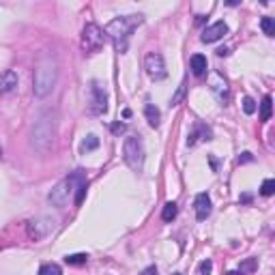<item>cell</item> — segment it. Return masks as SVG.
I'll return each instance as SVG.
<instances>
[{
  "label": "cell",
  "mask_w": 275,
  "mask_h": 275,
  "mask_svg": "<svg viewBox=\"0 0 275 275\" xmlns=\"http://www.w3.org/2000/svg\"><path fill=\"white\" fill-rule=\"evenodd\" d=\"M144 22L142 16H125V17H116L106 26V37L114 43V49L118 54H125L127 52V46H129V34H131L140 24Z\"/></svg>",
  "instance_id": "6da1fadb"
},
{
  "label": "cell",
  "mask_w": 275,
  "mask_h": 275,
  "mask_svg": "<svg viewBox=\"0 0 275 275\" xmlns=\"http://www.w3.org/2000/svg\"><path fill=\"white\" fill-rule=\"evenodd\" d=\"M58 80V63L54 56H46L39 61L37 69H34V95L37 97H46V95L52 93L54 84Z\"/></svg>",
  "instance_id": "7a4b0ae2"
},
{
  "label": "cell",
  "mask_w": 275,
  "mask_h": 275,
  "mask_svg": "<svg viewBox=\"0 0 275 275\" xmlns=\"http://www.w3.org/2000/svg\"><path fill=\"white\" fill-rule=\"evenodd\" d=\"M54 133H56V121H54V112L46 110V112L39 114V118L34 121L32 127V146L39 153L49 151L54 142Z\"/></svg>",
  "instance_id": "3957f363"
},
{
  "label": "cell",
  "mask_w": 275,
  "mask_h": 275,
  "mask_svg": "<svg viewBox=\"0 0 275 275\" xmlns=\"http://www.w3.org/2000/svg\"><path fill=\"white\" fill-rule=\"evenodd\" d=\"M123 157L125 163L133 170V172H142L144 168V144L140 136H127L123 144Z\"/></svg>",
  "instance_id": "277c9868"
},
{
  "label": "cell",
  "mask_w": 275,
  "mask_h": 275,
  "mask_svg": "<svg viewBox=\"0 0 275 275\" xmlns=\"http://www.w3.org/2000/svg\"><path fill=\"white\" fill-rule=\"evenodd\" d=\"M84 181V177L80 172L71 174V177L63 178L61 183L56 185V187L49 192V202L54 204V207H65V204L69 202V196H71L73 189H78V185Z\"/></svg>",
  "instance_id": "5b68a950"
},
{
  "label": "cell",
  "mask_w": 275,
  "mask_h": 275,
  "mask_svg": "<svg viewBox=\"0 0 275 275\" xmlns=\"http://www.w3.org/2000/svg\"><path fill=\"white\" fill-rule=\"evenodd\" d=\"M106 32L97 26V24H86L82 31V39H80V48L86 54H97L106 43Z\"/></svg>",
  "instance_id": "8992f818"
},
{
  "label": "cell",
  "mask_w": 275,
  "mask_h": 275,
  "mask_svg": "<svg viewBox=\"0 0 275 275\" xmlns=\"http://www.w3.org/2000/svg\"><path fill=\"white\" fill-rule=\"evenodd\" d=\"M88 112L93 116H101L108 112V95L97 82L91 84V101H88Z\"/></svg>",
  "instance_id": "52a82bcc"
},
{
  "label": "cell",
  "mask_w": 275,
  "mask_h": 275,
  "mask_svg": "<svg viewBox=\"0 0 275 275\" xmlns=\"http://www.w3.org/2000/svg\"><path fill=\"white\" fill-rule=\"evenodd\" d=\"M144 69H146V73L153 80H163L168 76L166 63H163V56L159 52H148L146 56H144Z\"/></svg>",
  "instance_id": "ba28073f"
},
{
  "label": "cell",
  "mask_w": 275,
  "mask_h": 275,
  "mask_svg": "<svg viewBox=\"0 0 275 275\" xmlns=\"http://www.w3.org/2000/svg\"><path fill=\"white\" fill-rule=\"evenodd\" d=\"M54 230V222L48 217H41V219H32L31 224H28V232H31V237L34 239H43L46 234H49Z\"/></svg>",
  "instance_id": "9c48e42d"
},
{
  "label": "cell",
  "mask_w": 275,
  "mask_h": 275,
  "mask_svg": "<svg viewBox=\"0 0 275 275\" xmlns=\"http://www.w3.org/2000/svg\"><path fill=\"white\" fill-rule=\"evenodd\" d=\"M224 34H228L226 22H215L213 26L204 28V32H202V37L200 39H202V43H215V41H219Z\"/></svg>",
  "instance_id": "30bf717a"
},
{
  "label": "cell",
  "mask_w": 275,
  "mask_h": 275,
  "mask_svg": "<svg viewBox=\"0 0 275 275\" xmlns=\"http://www.w3.org/2000/svg\"><path fill=\"white\" fill-rule=\"evenodd\" d=\"M211 88H213V93L217 95L219 101L226 106V101H228V82L219 76V73H211Z\"/></svg>",
  "instance_id": "8fae6325"
},
{
  "label": "cell",
  "mask_w": 275,
  "mask_h": 275,
  "mask_svg": "<svg viewBox=\"0 0 275 275\" xmlns=\"http://www.w3.org/2000/svg\"><path fill=\"white\" fill-rule=\"evenodd\" d=\"M196 217L200 219V222H204V219L211 215V211H213V204H211V198L207 196V194H198L196 196Z\"/></svg>",
  "instance_id": "7c38bea8"
},
{
  "label": "cell",
  "mask_w": 275,
  "mask_h": 275,
  "mask_svg": "<svg viewBox=\"0 0 275 275\" xmlns=\"http://www.w3.org/2000/svg\"><path fill=\"white\" fill-rule=\"evenodd\" d=\"M17 88V73L13 69H7L0 73V93H13Z\"/></svg>",
  "instance_id": "4fadbf2b"
},
{
  "label": "cell",
  "mask_w": 275,
  "mask_h": 275,
  "mask_svg": "<svg viewBox=\"0 0 275 275\" xmlns=\"http://www.w3.org/2000/svg\"><path fill=\"white\" fill-rule=\"evenodd\" d=\"M189 65H192L194 76H204V71H207V67H209L207 56H202V54H194L192 61H189Z\"/></svg>",
  "instance_id": "5bb4252c"
},
{
  "label": "cell",
  "mask_w": 275,
  "mask_h": 275,
  "mask_svg": "<svg viewBox=\"0 0 275 275\" xmlns=\"http://www.w3.org/2000/svg\"><path fill=\"white\" fill-rule=\"evenodd\" d=\"M209 136H211V131H209V129L204 127V125H196V129H194V133L187 138V144H189V146H194V144H196L198 140H211Z\"/></svg>",
  "instance_id": "9a60e30c"
},
{
  "label": "cell",
  "mask_w": 275,
  "mask_h": 275,
  "mask_svg": "<svg viewBox=\"0 0 275 275\" xmlns=\"http://www.w3.org/2000/svg\"><path fill=\"white\" fill-rule=\"evenodd\" d=\"M144 114H146V121L151 127H159V118H162V114H159V110L153 106V103H148L146 108H144Z\"/></svg>",
  "instance_id": "2e32d148"
},
{
  "label": "cell",
  "mask_w": 275,
  "mask_h": 275,
  "mask_svg": "<svg viewBox=\"0 0 275 275\" xmlns=\"http://www.w3.org/2000/svg\"><path fill=\"white\" fill-rule=\"evenodd\" d=\"M271 103H273V99L269 97V95L262 99V103H260V121L262 123H267L269 118H271V110H273Z\"/></svg>",
  "instance_id": "e0dca14e"
},
{
  "label": "cell",
  "mask_w": 275,
  "mask_h": 275,
  "mask_svg": "<svg viewBox=\"0 0 275 275\" xmlns=\"http://www.w3.org/2000/svg\"><path fill=\"white\" fill-rule=\"evenodd\" d=\"M39 275H63V269L56 262H46L39 269Z\"/></svg>",
  "instance_id": "ac0fdd59"
},
{
  "label": "cell",
  "mask_w": 275,
  "mask_h": 275,
  "mask_svg": "<svg viewBox=\"0 0 275 275\" xmlns=\"http://www.w3.org/2000/svg\"><path fill=\"white\" fill-rule=\"evenodd\" d=\"M177 213H178V207L174 202H168L166 207H163V211H162V217H163V222H172L174 217H177Z\"/></svg>",
  "instance_id": "d6986e66"
},
{
  "label": "cell",
  "mask_w": 275,
  "mask_h": 275,
  "mask_svg": "<svg viewBox=\"0 0 275 275\" xmlns=\"http://www.w3.org/2000/svg\"><path fill=\"white\" fill-rule=\"evenodd\" d=\"M260 28H262V32L267 34V37H273V34H275V22H273V17H262V19H260Z\"/></svg>",
  "instance_id": "ffe728a7"
},
{
  "label": "cell",
  "mask_w": 275,
  "mask_h": 275,
  "mask_svg": "<svg viewBox=\"0 0 275 275\" xmlns=\"http://www.w3.org/2000/svg\"><path fill=\"white\" fill-rule=\"evenodd\" d=\"M97 146H99V138H97V136H88V138L82 142L80 151H82V153H88V151H95Z\"/></svg>",
  "instance_id": "44dd1931"
},
{
  "label": "cell",
  "mask_w": 275,
  "mask_h": 275,
  "mask_svg": "<svg viewBox=\"0 0 275 275\" xmlns=\"http://www.w3.org/2000/svg\"><path fill=\"white\" fill-rule=\"evenodd\" d=\"M88 256L86 254H69L67 258H65V262L67 264H86Z\"/></svg>",
  "instance_id": "7402d4cb"
},
{
  "label": "cell",
  "mask_w": 275,
  "mask_h": 275,
  "mask_svg": "<svg viewBox=\"0 0 275 275\" xmlns=\"http://www.w3.org/2000/svg\"><path fill=\"white\" fill-rule=\"evenodd\" d=\"M273 192H275V181L273 178H267V181L262 183V187H260V194H262V196H273Z\"/></svg>",
  "instance_id": "603a6c76"
},
{
  "label": "cell",
  "mask_w": 275,
  "mask_h": 275,
  "mask_svg": "<svg viewBox=\"0 0 275 275\" xmlns=\"http://www.w3.org/2000/svg\"><path fill=\"white\" fill-rule=\"evenodd\" d=\"M86 189H88V183H86V181H82V183L78 185V194H76V204H78V207L84 202V196H86Z\"/></svg>",
  "instance_id": "cb8c5ba5"
},
{
  "label": "cell",
  "mask_w": 275,
  "mask_h": 275,
  "mask_svg": "<svg viewBox=\"0 0 275 275\" xmlns=\"http://www.w3.org/2000/svg\"><path fill=\"white\" fill-rule=\"evenodd\" d=\"M243 112L245 114H254V112H256V101H254L252 97H245L243 99Z\"/></svg>",
  "instance_id": "d4e9b609"
},
{
  "label": "cell",
  "mask_w": 275,
  "mask_h": 275,
  "mask_svg": "<svg viewBox=\"0 0 275 275\" xmlns=\"http://www.w3.org/2000/svg\"><path fill=\"white\" fill-rule=\"evenodd\" d=\"M256 269V258H249V260H245V262L241 264V275H245V273H249V271H254Z\"/></svg>",
  "instance_id": "484cf974"
},
{
  "label": "cell",
  "mask_w": 275,
  "mask_h": 275,
  "mask_svg": "<svg viewBox=\"0 0 275 275\" xmlns=\"http://www.w3.org/2000/svg\"><path fill=\"white\" fill-rule=\"evenodd\" d=\"M211 269H213L211 260H202V262H200V267H198V275H209V273H211Z\"/></svg>",
  "instance_id": "4316f807"
},
{
  "label": "cell",
  "mask_w": 275,
  "mask_h": 275,
  "mask_svg": "<svg viewBox=\"0 0 275 275\" xmlns=\"http://www.w3.org/2000/svg\"><path fill=\"white\" fill-rule=\"evenodd\" d=\"M110 129H112V133H114V136H121V133L127 131V125H125V123H114Z\"/></svg>",
  "instance_id": "83f0119b"
},
{
  "label": "cell",
  "mask_w": 275,
  "mask_h": 275,
  "mask_svg": "<svg viewBox=\"0 0 275 275\" xmlns=\"http://www.w3.org/2000/svg\"><path fill=\"white\" fill-rule=\"evenodd\" d=\"M183 93H185V84H181V86H178V93H177V95H174V97H172V101H170V106H177V103L181 101Z\"/></svg>",
  "instance_id": "f1b7e54d"
},
{
  "label": "cell",
  "mask_w": 275,
  "mask_h": 275,
  "mask_svg": "<svg viewBox=\"0 0 275 275\" xmlns=\"http://www.w3.org/2000/svg\"><path fill=\"white\" fill-rule=\"evenodd\" d=\"M252 159H254V157H252V153H243V155H241V157H239V163H245V162H252Z\"/></svg>",
  "instance_id": "f546056e"
},
{
  "label": "cell",
  "mask_w": 275,
  "mask_h": 275,
  "mask_svg": "<svg viewBox=\"0 0 275 275\" xmlns=\"http://www.w3.org/2000/svg\"><path fill=\"white\" fill-rule=\"evenodd\" d=\"M140 275H157V269H155V267H146Z\"/></svg>",
  "instance_id": "4dcf8cb0"
},
{
  "label": "cell",
  "mask_w": 275,
  "mask_h": 275,
  "mask_svg": "<svg viewBox=\"0 0 275 275\" xmlns=\"http://www.w3.org/2000/svg\"><path fill=\"white\" fill-rule=\"evenodd\" d=\"M226 54H228L226 48H219V49H217V56H226Z\"/></svg>",
  "instance_id": "1f68e13d"
},
{
  "label": "cell",
  "mask_w": 275,
  "mask_h": 275,
  "mask_svg": "<svg viewBox=\"0 0 275 275\" xmlns=\"http://www.w3.org/2000/svg\"><path fill=\"white\" fill-rule=\"evenodd\" d=\"M249 200H252V196H249V194H245V196L241 198V202H249Z\"/></svg>",
  "instance_id": "d6a6232c"
},
{
  "label": "cell",
  "mask_w": 275,
  "mask_h": 275,
  "mask_svg": "<svg viewBox=\"0 0 275 275\" xmlns=\"http://www.w3.org/2000/svg\"><path fill=\"white\" fill-rule=\"evenodd\" d=\"M226 275H241L239 271H230V273H226Z\"/></svg>",
  "instance_id": "836d02e7"
},
{
  "label": "cell",
  "mask_w": 275,
  "mask_h": 275,
  "mask_svg": "<svg viewBox=\"0 0 275 275\" xmlns=\"http://www.w3.org/2000/svg\"><path fill=\"white\" fill-rule=\"evenodd\" d=\"M0 157H2V148H0Z\"/></svg>",
  "instance_id": "e575fe53"
},
{
  "label": "cell",
  "mask_w": 275,
  "mask_h": 275,
  "mask_svg": "<svg viewBox=\"0 0 275 275\" xmlns=\"http://www.w3.org/2000/svg\"><path fill=\"white\" fill-rule=\"evenodd\" d=\"M172 275H181V273H172Z\"/></svg>",
  "instance_id": "d590c367"
}]
</instances>
